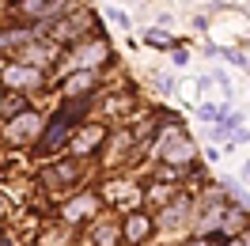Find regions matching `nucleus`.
Instances as JSON below:
<instances>
[{
	"label": "nucleus",
	"mask_w": 250,
	"mask_h": 246,
	"mask_svg": "<svg viewBox=\"0 0 250 246\" xmlns=\"http://www.w3.org/2000/svg\"><path fill=\"white\" fill-rule=\"evenodd\" d=\"M83 110H87V99H80V102H72V106L57 110V118H53V125H49L46 140H42V152H57V148H61V140L72 133V122H76Z\"/></svg>",
	"instance_id": "f257e3e1"
},
{
	"label": "nucleus",
	"mask_w": 250,
	"mask_h": 246,
	"mask_svg": "<svg viewBox=\"0 0 250 246\" xmlns=\"http://www.w3.org/2000/svg\"><path fill=\"white\" fill-rule=\"evenodd\" d=\"M99 137H103V133H99V129H87V133H83V137H80L76 144H72V152H76V155H83V152H91L95 144H99Z\"/></svg>",
	"instance_id": "9d476101"
},
{
	"label": "nucleus",
	"mask_w": 250,
	"mask_h": 246,
	"mask_svg": "<svg viewBox=\"0 0 250 246\" xmlns=\"http://www.w3.org/2000/svg\"><path fill=\"white\" fill-rule=\"evenodd\" d=\"M83 216H95V197L91 193H83V197L64 205V220H83Z\"/></svg>",
	"instance_id": "0eeeda50"
},
{
	"label": "nucleus",
	"mask_w": 250,
	"mask_h": 246,
	"mask_svg": "<svg viewBox=\"0 0 250 246\" xmlns=\"http://www.w3.org/2000/svg\"><path fill=\"white\" fill-rule=\"evenodd\" d=\"M231 246H243V243H231Z\"/></svg>",
	"instance_id": "412c9836"
},
{
	"label": "nucleus",
	"mask_w": 250,
	"mask_h": 246,
	"mask_svg": "<svg viewBox=\"0 0 250 246\" xmlns=\"http://www.w3.org/2000/svg\"><path fill=\"white\" fill-rule=\"evenodd\" d=\"M189 246H208V243H201V239H197V243H189Z\"/></svg>",
	"instance_id": "aec40b11"
},
{
	"label": "nucleus",
	"mask_w": 250,
	"mask_h": 246,
	"mask_svg": "<svg viewBox=\"0 0 250 246\" xmlns=\"http://www.w3.org/2000/svg\"><path fill=\"white\" fill-rule=\"evenodd\" d=\"M38 125H42V118H38V114H19L16 122L4 129V137H8V140H27V137H34V133H38Z\"/></svg>",
	"instance_id": "7ed1b4c3"
},
{
	"label": "nucleus",
	"mask_w": 250,
	"mask_h": 246,
	"mask_svg": "<svg viewBox=\"0 0 250 246\" xmlns=\"http://www.w3.org/2000/svg\"><path fill=\"white\" fill-rule=\"evenodd\" d=\"M186 216H189V205H186V201H178V205H171V208L163 212L159 224H163L167 231H174V227H182V220H186Z\"/></svg>",
	"instance_id": "6e6552de"
},
{
	"label": "nucleus",
	"mask_w": 250,
	"mask_h": 246,
	"mask_svg": "<svg viewBox=\"0 0 250 246\" xmlns=\"http://www.w3.org/2000/svg\"><path fill=\"white\" fill-rule=\"evenodd\" d=\"M193 155H197V148H193L182 133H171V140L163 144V159H167V163H189Z\"/></svg>",
	"instance_id": "f03ea898"
},
{
	"label": "nucleus",
	"mask_w": 250,
	"mask_h": 246,
	"mask_svg": "<svg viewBox=\"0 0 250 246\" xmlns=\"http://www.w3.org/2000/svg\"><path fill=\"white\" fill-rule=\"evenodd\" d=\"M38 68L34 64H8L4 68V83H16V87H34L38 83Z\"/></svg>",
	"instance_id": "20e7f679"
},
{
	"label": "nucleus",
	"mask_w": 250,
	"mask_h": 246,
	"mask_svg": "<svg viewBox=\"0 0 250 246\" xmlns=\"http://www.w3.org/2000/svg\"><path fill=\"white\" fill-rule=\"evenodd\" d=\"M144 46H152V49H171V38H167L163 31H156V27H152V31L144 34Z\"/></svg>",
	"instance_id": "9b49d317"
},
{
	"label": "nucleus",
	"mask_w": 250,
	"mask_h": 246,
	"mask_svg": "<svg viewBox=\"0 0 250 246\" xmlns=\"http://www.w3.org/2000/svg\"><path fill=\"white\" fill-rule=\"evenodd\" d=\"M148 231H152V220H148V216L133 212L129 220H125V239H129V243H141V239L148 235Z\"/></svg>",
	"instance_id": "423d86ee"
},
{
	"label": "nucleus",
	"mask_w": 250,
	"mask_h": 246,
	"mask_svg": "<svg viewBox=\"0 0 250 246\" xmlns=\"http://www.w3.org/2000/svg\"><path fill=\"white\" fill-rule=\"evenodd\" d=\"M106 16H110V23H118V27H125V31L133 27V19L125 16V12H118V8H106Z\"/></svg>",
	"instance_id": "4468645a"
},
{
	"label": "nucleus",
	"mask_w": 250,
	"mask_h": 246,
	"mask_svg": "<svg viewBox=\"0 0 250 246\" xmlns=\"http://www.w3.org/2000/svg\"><path fill=\"white\" fill-rule=\"evenodd\" d=\"M114 239H118V227H99L95 231V243L99 246H114Z\"/></svg>",
	"instance_id": "ddd939ff"
},
{
	"label": "nucleus",
	"mask_w": 250,
	"mask_h": 246,
	"mask_svg": "<svg viewBox=\"0 0 250 246\" xmlns=\"http://www.w3.org/2000/svg\"><path fill=\"white\" fill-rule=\"evenodd\" d=\"M239 243H243V246H250V231H247V235H243V239H239Z\"/></svg>",
	"instance_id": "f3484780"
},
{
	"label": "nucleus",
	"mask_w": 250,
	"mask_h": 246,
	"mask_svg": "<svg viewBox=\"0 0 250 246\" xmlns=\"http://www.w3.org/2000/svg\"><path fill=\"white\" fill-rule=\"evenodd\" d=\"M231 133H235V129H228V125H212V129H208V137H212V140H228V137H231Z\"/></svg>",
	"instance_id": "2eb2a0df"
},
{
	"label": "nucleus",
	"mask_w": 250,
	"mask_h": 246,
	"mask_svg": "<svg viewBox=\"0 0 250 246\" xmlns=\"http://www.w3.org/2000/svg\"><path fill=\"white\" fill-rule=\"evenodd\" d=\"M243 72H250V57H247V64H243Z\"/></svg>",
	"instance_id": "6ab92c4d"
},
{
	"label": "nucleus",
	"mask_w": 250,
	"mask_h": 246,
	"mask_svg": "<svg viewBox=\"0 0 250 246\" xmlns=\"http://www.w3.org/2000/svg\"><path fill=\"white\" fill-rule=\"evenodd\" d=\"M197 114H201V122H220V118L228 114V106H216V102H205V106L197 110Z\"/></svg>",
	"instance_id": "f8f14e48"
},
{
	"label": "nucleus",
	"mask_w": 250,
	"mask_h": 246,
	"mask_svg": "<svg viewBox=\"0 0 250 246\" xmlns=\"http://www.w3.org/2000/svg\"><path fill=\"white\" fill-rule=\"evenodd\" d=\"M243 178H247V182H250V163H247V167H243Z\"/></svg>",
	"instance_id": "a211bd4d"
},
{
	"label": "nucleus",
	"mask_w": 250,
	"mask_h": 246,
	"mask_svg": "<svg viewBox=\"0 0 250 246\" xmlns=\"http://www.w3.org/2000/svg\"><path fill=\"white\" fill-rule=\"evenodd\" d=\"M91 83H95V72H72L64 80V95H80V91H87Z\"/></svg>",
	"instance_id": "1a4fd4ad"
},
{
	"label": "nucleus",
	"mask_w": 250,
	"mask_h": 246,
	"mask_svg": "<svg viewBox=\"0 0 250 246\" xmlns=\"http://www.w3.org/2000/svg\"><path fill=\"white\" fill-rule=\"evenodd\" d=\"M156 87H159L163 95H171V91H174V80H171V76H156Z\"/></svg>",
	"instance_id": "dca6fc26"
},
{
	"label": "nucleus",
	"mask_w": 250,
	"mask_h": 246,
	"mask_svg": "<svg viewBox=\"0 0 250 246\" xmlns=\"http://www.w3.org/2000/svg\"><path fill=\"white\" fill-rule=\"evenodd\" d=\"M64 8H68L64 0H23V12L38 16V19H49V16H57V12H64Z\"/></svg>",
	"instance_id": "39448f33"
}]
</instances>
